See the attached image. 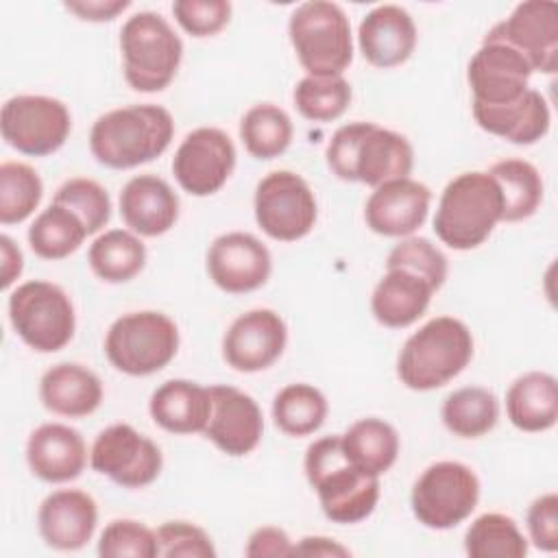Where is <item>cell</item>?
<instances>
[{
	"label": "cell",
	"mask_w": 558,
	"mask_h": 558,
	"mask_svg": "<svg viewBox=\"0 0 558 558\" xmlns=\"http://www.w3.org/2000/svg\"><path fill=\"white\" fill-rule=\"evenodd\" d=\"M52 203H59L72 209L81 218L89 235L98 233L111 218V198L107 190L94 179H85V177L68 179L57 187Z\"/></svg>",
	"instance_id": "cell-40"
},
{
	"label": "cell",
	"mask_w": 558,
	"mask_h": 558,
	"mask_svg": "<svg viewBox=\"0 0 558 558\" xmlns=\"http://www.w3.org/2000/svg\"><path fill=\"white\" fill-rule=\"evenodd\" d=\"M294 126L290 116L272 105H253L240 120V140L255 159H275L283 155L292 142Z\"/></svg>",
	"instance_id": "cell-36"
},
{
	"label": "cell",
	"mask_w": 558,
	"mask_h": 558,
	"mask_svg": "<svg viewBox=\"0 0 558 558\" xmlns=\"http://www.w3.org/2000/svg\"><path fill=\"white\" fill-rule=\"evenodd\" d=\"M480 501L475 471L458 460L429 464L414 482L410 506L418 523L429 530H451L471 517Z\"/></svg>",
	"instance_id": "cell-10"
},
{
	"label": "cell",
	"mask_w": 558,
	"mask_h": 558,
	"mask_svg": "<svg viewBox=\"0 0 558 558\" xmlns=\"http://www.w3.org/2000/svg\"><path fill=\"white\" fill-rule=\"evenodd\" d=\"M157 547L163 558H214L209 534L190 521H166L157 530Z\"/></svg>",
	"instance_id": "cell-43"
},
{
	"label": "cell",
	"mask_w": 558,
	"mask_h": 558,
	"mask_svg": "<svg viewBox=\"0 0 558 558\" xmlns=\"http://www.w3.org/2000/svg\"><path fill=\"white\" fill-rule=\"evenodd\" d=\"M445 427L458 438H480L499 421L497 397L482 386H464L447 395L440 408Z\"/></svg>",
	"instance_id": "cell-33"
},
{
	"label": "cell",
	"mask_w": 558,
	"mask_h": 558,
	"mask_svg": "<svg viewBox=\"0 0 558 558\" xmlns=\"http://www.w3.org/2000/svg\"><path fill=\"white\" fill-rule=\"evenodd\" d=\"M473 347V333L460 318L436 316L403 342L397 377L418 392L442 388L469 366Z\"/></svg>",
	"instance_id": "cell-4"
},
{
	"label": "cell",
	"mask_w": 558,
	"mask_h": 558,
	"mask_svg": "<svg viewBox=\"0 0 558 558\" xmlns=\"http://www.w3.org/2000/svg\"><path fill=\"white\" fill-rule=\"evenodd\" d=\"M288 35L307 76H342L353 61L351 22L336 2L310 0L299 4L290 13Z\"/></svg>",
	"instance_id": "cell-7"
},
{
	"label": "cell",
	"mask_w": 558,
	"mask_h": 558,
	"mask_svg": "<svg viewBox=\"0 0 558 558\" xmlns=\"http://www.w3.org/2000/svg\"><path fill=\"white\" fill-rule=\"evenodd\" d=\"M471 111L480 129L519 146L536 144L547 135L551 124V113L545 96L532 87H527L517 100L506 105L473 102Z\"/></svg>",
	"instance_id": "cell-25"
},
{
	"label": "cell",
	"mask_w": 558,
	"mask_h": 558,
	"mask_svg": "<svg viewBox=\"0 0 558 558\" xmlns=\"http://www.w3.org/2000/svg\"><path fill=\"white\" fill-rule=\"evenodd\" d=\"M98 556L102 558H155L159 556L157 534L135 519H113L98 538Z\"/></svg>",
	"instance_id": "cell-41"
},
{
	"label": "cell",
	"mask_w": 558,
	"mask_h": 558,
	"mask_svg": "<svg viewBox=\"0 0 558 558\" xmlns=\"http://www.w3.org/2000/svg\"><path fill=\"white\" fill-rule=\"evenodd\" d=\"M98 525V506L92 495L76 488L52 490L37 510L44 543L59 551H76L92 541Z\"/></svg>",
	"instance_id": "cell-21"
},
{
	"label": "cell",
	"mask_w": 558,
	"mask_h": 558,
	"mask_svg": "<svg viewBox=\"0 0 558 558\" xmlns=\"http://www.w3.org/2000/svg\"><path fill=\"white\" fill-rule=\"evenodd\" d=\"M39 399L57 416L83 418L94 414L102 403L100 377L76 362H59L39 379Z\"/></svg>",
	"instance_id": "cell-26"
},
{
	"label": "cell",
	"mask_w": 558,
	"mask_h": 558,
	"mask_svg": "<svg viewBox=\"0 0 558 558\" xmlns=\"http://www.w3.org/2000/svg\"><path fill=\"white\" fill-rule=\"evenodd\" d=\"M0 259H2L0 286H2V290H7L22 275V268H24L22 251L9 235H0Z\"/></svg>",
	"instance_id": "cell-48"
},
{
	"label": "cell",
	"mask_w": 558,
	"mask_h": 558,
	"mask_svg": "<svg viewBox=\"0 0 558 558\" xmlns=\"http://www.w3.org/2000/svg\"><path fill=\"white\" fill-rule=\"evenodd\" d=\"M292 556H351V551L329 536H303L294 547Z\"/></svg>",
	"instance_id": "cell-49"
},
{
	"label": "cell",
	"mask_w": 558,
	"mask_h": 558,
	"mask_svg": "<svg viewBox=\"0 0 558 558\" xmlns=\"http://www.w3.org/2000/svg\"><path fill=\"white\" fill-rule=\"evenodd\" d=\"M233 140L216 126L190 131L172 157V174L183 192L192 196L216 194L235 168Z\"/></svg>",
	"instance_id": "cell-14"
},
{
	"label": "cell",
	"mask_w": 558,
	"mask_h": 558,
	"mask_svg": "<svg viewBox=\"0 0 558 558\" xmlns=\"http://www.w3.org/2000/svg\"><path fill=\"white\" fill-rule=\"evenodd\" d=\"M87 235L81 218L59 203H50L28 227V244L33 253L50 262L72 255Z\"/></svg>",
	"instance_id": "cell-34"
},
{
	"label": "cell",
	"mask_w": 558,
	"mask_h": 558,
	"mask_svg": "<svg viewBox=\"0 0 558 558\" xmlns=\"http://www.w3.org/2000/svg\"><path fill=\"white\" fill-rule=\"evenodd\" d=\"M255 220L279 242L305 238L318 218V205L307 181L292 170H272L255 187Z\"/></svg>",
	"instance_id": "cell-11"
},
{
	"label": "cell",
	"mask_w": 558,
	"mask_h": 558,
	"mask_svg": "<svg viewBox=\"0 0 558 558\" xmlns=\"http://www.w3.org/2000/svg\"><path fill=\"white\" fill-rule=\"evenodd\" d=\"M179 351V327L163 312L142 310L116 318L105 336L109 364L131 377L166 368Z\"/></svg>",
	"instance_id": "cell-8"
},
{
	"label": "cell",
	"mask_w": 558,
	"mask_h": 558,
	"mask_svg": "<svg viewBox=\"0 0 558 558\" xmlns=\"http://www.w3.org/2000/svg\"><path fill=\"white\" fill-rule=\"evenodd\" d=\"M484 39L514 48L532 72L556 74L558 70V4L549 0L519 2L512 13L497 22Z\"/></svg>",
	"instance_id": "cell-15"
},
{
	"label": "cell",
	"mask_w": 558,
	"mask_h": 558,
	"mask_svg": "<svg viewBox=\"0 0 558 558\" xmlns=\"http://www.w3.org/2000/svg\"><path fill=\"white\" fill-rule=\"evenodd\" d=\"M525 525L536 549L547 554L558 551V495L545 493L536 497L527 508Z\"/></svg>",
	"instance_id": "cell-45"
},
{
	"label": "cell",
	"mask_w": 558,
	"mask_h": 558,
	"mask_svg": "<svg viewBox=\"0 0 558 558\" xmlns=\"http://www.w3.org/2000/svg\"><path fill=\"white\" fill-rule=\"evenodd\" d=\"M122 72L131 89L142 94L163 92L177 76L183 41L155 11H140L120 28Z\"/></svg>",
	"instance_id": "cell-6"
},
{
	"label": "cell",
	"mask_w": 558,
	"mask_h": 558,
	"mask_svg": "<svg viewBox=\"0 0 558 558\" xmlns=\"http://www.w3.org/2000/svg\"><path fill=\"white\" fill-rule=\"evenodd\" d=\"M488 174L497 181L504 198V222H521L536 214L543 203V177L525 159H501Z\"/></svg>",
	"instance_id": "cell-32"
},
{
	"label": "cell",
	"mask_w": 558,
	"mask_h": 558,
	"mask_svg": "<svg viewBox=\"0 0 558 558\" xmlns=\"http://www.w3.org/2000/svg\"><path fill=\"white\" fill-rule=\"evenodd\" d=\"M294 107L310 122L338 120L351 105L353 89L344 76H303L294 87Z\"/></svg>",
	"instance_id": "cell-38"
},
{
	"label": "cell",
	"mask_w": 558,
	"mask_h": 558,
	"mask_svg": "<svg viewBox=\"0 0 558 558\" xmlns=\"http://www.w3.org/2000/svg\"><path fill=\"white\" fill-rule=\"evenodd\" d=\"M209 395L211 414L203 434L227 456L251 453L264 434V416L257 401L227 384L209 386Z\"/></svg>",
	"instance_id": "cell-18"
},
{
	"label": "cell",
	"mask_w": 558,
	"mask_h": 558,
	"mask_svg": "<svg viewBox=\"0 0 558 558\" xmlns=\"http://www.w3.org/2000/svg\"><path fill=\"white\" fill-rule=\"evenodd\" d=\"M174 137L172 113L161 105H129L96 118L89 131L94 159L113 170H129L163 155Z\"/></svg>",
	"instance_id": "cell-2"
},
{
	"label": "cell",
	"mask_w": 558,
	"mask_h": 558,
	"mask_svg": "<svg viewBox=\"0 0 558 558\" xmlns=\"http://www.w3.org/2000/svg\"><path fill=\"white\" fill-rule=\"evenodd\" d=\"M120 216L129 231L142 238L168 233L179 220V196L157 174H137L129 179L118 198Z\"/></svg>",
	"instance_id": "cell-24"
},
{
	"label": "cell",
	"mask_w": 558,
	"mask_h": 558,
	"mask_svg": "<svg viewBox=\"0 0 558 558\" xmlns=\"http://www.w3.org/2000/svg\"><path fill=\"white\" fill-rule=\"evenodd\" d=\"M501 214L504 198L497 181L488 172H462L440 194L434 233L453 251H471L488 240Z\"/></svg>",
	"instance_id": "cell-5"
},
{
	"label": "cell",
	"mask_w": 558,
	"mask_h": 558,
	"mask_svg": "<svg viewBox=\"0 0 558 558\" xmlns=\"http://www.w3.org/2000/svg\"><path fill=\"white\" fill-rule=\"evenodd\" d=\"M44 183L35 168L22 161L0 166V222L4 227L24 222L41 203Z\"/></svg>",
	"instance_id": "cell-39"
},
{
	"label": "cell",
	"mask_w": 558,
	"mask_h": 558,
	"mask_svg": "<svg viewBox=\"0 0 558 558\" xmlns=\"http://www.w3.org/2000/svg\"><path fill=\"white\" fill-rule=\"evenodd\" d=\"M386 268H405L410 272H416L438 290L447 279L449 262L432 240L421 235H408L392 246L386 257Z\"/></svg>",
	"instance_id": "cell-42"
},
{
	"label": "cell",
	"mask_w": 558,
	"mask_h": 558,
	"mask_svg": "<svg viewBox=\"0 0 558 558\" xmlns=\"http://www.w3.org/2000/svg\"><path fill=\"white\" fill-rule=\"evenodd\" d=\"M464 551L471 558H523L527 538L512 517L484 512L466 527Z\"/></svg>",
	"instance_id": "cell-37"
},
{
	"label": "cell",
	"mask_w": 558,
	"mask_h": 558,
	"mask_svg": "<svg viewBox=\"0 0 558 558\" xmlns=\"http://www.w3.org/2000/svg\"><path fill=\"white\" fill-rule=\"evenodd\" d=\"M89 466L122 488H144L159 477L163 456L157 442L133 425L113 423L96 436Z\"/></svg>",
	"instance_id": "cell-13"
},
{
	"label": "cell",
	"mask_w": 558,
	"mask_h": 558,
	"mask_svg": "<svg viewBox=\"0 0 558 558\" xmlns=\"http://www.w3.org/2000/svg\"><path fill=\"white\" fill-rule=\"evenodd\" d=\"M530 63L508 44L482 39V46L471 57L466 81L473 102L506 105L517 100L530 85Z\"/></svg>",
	"instance_id": "cell-19"
},
{
	"label": "cell",
	"mask_w": 558,
	"mask_h": 558,
	"mask_svg": "<svg viewBox=\"0 0 558 558\" xmlns=\"http://www.w3.org/2000/svg\"><path fill=\"white\" fill-rule=\"evenodd\" d=\"M9 320L20 340L37 353L61 351L74 338L76 314L57 283L33 279L9 294Z\"/></svg>",
	"instance_id": "cell-9"
},
{
	"label": "cell",
	"mask_w": 558,
	"mask_h": 558,
	"mask_svg": "<svg viewBox=\"0 0 558 558\" xmlns=\"http://www.w3.org/2000/svg\"><path fill=\"white\" fill-rule=\"evenodd\" d=\"M508 421L527 434L547 432L558 421V381L543 371L519 375L506 392Z\"/></svg>",
	"instance_id": "cell-29"
},
{
	"label": "cell",
	"mask_w": 558,
	"mask_h": 558,
	"mask_svg": "<svg viewBox=\"0 0 558 558\" xmlns=\"http://www.w3.org/2000/svg\"><path fill=\"white\" fill-rule=\"evenodd\" d=\"M436 288L416 272L405 268H386L371 296L375 320L390 329L414 325L432 303Z\"/></svg>",
	"instance_id": "cell-27"
},
{
	"label": "cell",
	"mask_w": 558,
	"mask_h": 558,
	"mask_svg": "<svg viewBox=\"0 0 558 558\" xmlns=\"http://www.w3.org/2000/svg\"><path fill=\"white\" fill-rule=\"evenodd\" d=\"M292 541L286 534V530L275 527V525H264L257 527L244 547V554L251 558H262V556H292Z\"/></svg>",
	"instance_id": "cell-46"
},
{
	"label": "cell",
	"mask_w": 558,
	"mask_h": 558,
	"mask_svg": "<svg viewBox=\"0 0 558 558\" xmlns=\"http://www.w3.org/2000/svg\"><path fill=\"white\" fill-rule=\"evenodd\" d=\"M2 140L28 157L57 153L72 131L68 107L52 96L20 94L9 98L0 111Z\"/></svg>",
	"instance_id": "cell-12"
},
{
	"label": "cell",
	"mask_w": 558,
	"mask_h": 558,
	"mask_svg": "<svg viewBox=\"0 0 558 558\" xmlns=\"http://www.w3.org/2000/svg\"><path fill=\"white\" fill-rule=\"evenodd\" d=\"M416 24L399 4H379L371 9L357 26L362 57L381 70L405 63L416 48Z\"/></svg>",
	"instance_id": "cell-22"
},
{
	"label": "cell",
	"mask_w": 558,
	"mask_h": 558,
	"mask_svg": "<svg viewBox=\"0 0 558 558\" xmlns=\"http://www.w3.org/2000/svg\"><path fill=\"white\" fill-rule=\"evenodd\" d=\"M303 469L329 521L351 525L364 521L375 510L379 477L362 473L347 460L340 434L314 440L305 451Z\"/></svg>",
	"instance_id": "cell-3"
},
{
	"label": "cell",
	"mask_w": 558,
	"mask_h": 558,
	"mask_svg": "<svg viewBox=\"0 0 558 558\" xmlns=\"http://www.w3.org/2000/svg\"><path fill=\"white\" fill-rule=\"evenodd\" d=\"M288 342L286 320L268 307L240 314L222 336V357L238 373L270 368Z\"/></svg>",
	"instance_id": "cell-16"
},
{
	"label": "cell",
	"mask_w": 558,
	"mask_h": 558,
	"mask_svg": "<svg viewBox=\"0 0 558 558\" xmlns=\"http://www.w3.org/2000/svg\"><path fill=\"white\" fill-rule=\"evenodd\" d=\"M432 203V192L425 183L410 177L386 181L373 187L366 205V227L384 238H408L423 227Z\"/></svg>",
	"instance_id": "cell-20"
},
{
	"label": "cell",
	"mask_w": 558,
	"mask_h": 558,
	"mask_svg": "<svg viewBox=\"0 0 558 558\" xmlns=\"http://www.w3.org/2000/svg\"><path fill=\"white\" fill-rule=\"evenodd\" d=\"M325 159L340 181L377 187L386 181L410 177L414 148L397 131L375 122H351L331 135Z\"/></svg>",
	"instance_id": "cell-1"
},
{
	"label": "cell",
	"mask_w": 558,
	"mask_h": 558,
	"mask_svg": "<svg viewBox=\"0 0 558 558\" xmlns=\"http://www.w3.org/2000/svg\"><path fill=\"white\" fill-rule=\"evenodd\" d=\"M347 460L362 473L379 477L399 458V434L384 418L368 416L355 421L344 434H340Z\"/></svg>",
	"instance_id": "cell-30"
},
{
	"label": "cell",
	"mask_w": 558,
	"mask_h": 558,
	"mask_svg": "<svg viewBox=\"0 0 558 558\" xmlns=\"http://www.w3.org/2000/svg\"><path fill=\"white\" fill-rule=\"evenodd\" d=\"M177 24L192 37H211L231 20V2L227 0H177L172 2Z\"/></svg>",
	"instance_id": "cell-44"
},
{
	"label": "cell",
	"mask_w": 558,
	"mask_h": 558,
	"mask_svg": "<svg viewBox=\"0 0 558 558\" xmlns=\"http://www.w3.org/2000/svg\"><path fill=\"white\" fill-rule=\"evenodd\" d=\"M87 262L92 272L105 283H126L144 270L146 246L137 233L111 229L92 242Z\"/></svg>",
	"instance_id": "cell-31"
},
{
	"label": "cell",
	"mask_w": 558,
	"mask_h": 558,
	"mask_svg": "<svg viewBox=\"0 0 558 558\" xmlns=\"http://www.w3.org/2000/svg\"><path fill=\"white\" fill-rule=\"evenodd\" d=\"M148 412L155 425L170 434H198L207 427L211 395L196 381L168 379L153 390Z\"/></svg>",
	"instance_id": "cell-28"
},
{
	"label": "cell",
	"mask_w": 558,
	"mask_h": 558,
	"mask_svg": "<svg viewBox=\"0 0 558 558\" xmlns=\"http://www.w3.org/2000/svg\"><path fill=\"white\" fill-rule=\"evenodd\" d=\"M270 272V251L253 233L229 231L207 248V275L222 292L246 294L259 290Z\"/></svg>",
	"instance_id": "cell-17"
},
{
	"label": "cell",
	"mask_w": 558,
	"mask_h": 558,
	"mask_svg": "<svg viewBox=\"0 0 558 558\" xmlns=\"http://www.w3.org/2000/svg\"><path fill=\"white\" fill-rule=\"evenodd\" d=\"M325 395L312 384H288L272 399V421L286 436L303 438L318 432L327 418Z\"/></svg>",
	"instance_id": "cell-35"
},
{
	"label": "cell",
	"mask_w": 558,
	"mask_h": 558,
	"mask_svg": "<svg viewBox=\"0 0 558 558\" xmlns=\"http://www.w3.org/2000/svg\"><path fill=\"white\" fill-rule=\"evenodd\" d=\"M131 7L129 0H72L65 9L85 22H111Z\"/></svg>",
	"instance_id": "cell-47"
},
{
	"label": "cell",
	"mask_w": 558,
	"mask_h": 558,
	"mask_svg": "<svg viewBox=\"0 0 558 558\" xmlns=\"http://www.w3.org/2000/svg\"><path fill=\"white\" fill-rule=\"evenodd\" d=\"M26 464L41 482H72L87 464V445L78 429L65 423H44L26 440Z\"/></svg>",
	"instance_id": "cell-23"
}]
</instances>
